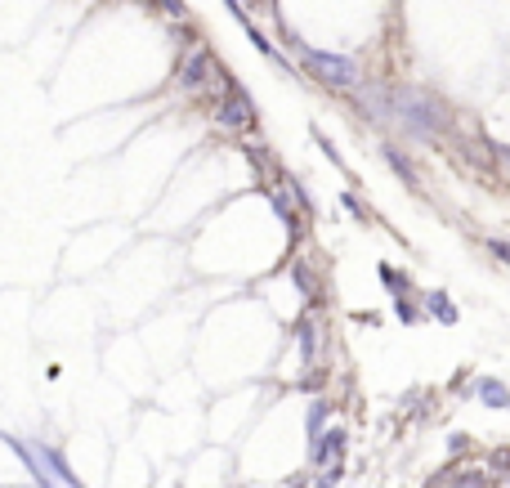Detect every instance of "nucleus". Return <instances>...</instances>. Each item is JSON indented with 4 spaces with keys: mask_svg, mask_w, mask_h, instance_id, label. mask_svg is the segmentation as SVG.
Masks as SVG:
<instances>
[{
    "mask_svg": "<svg viewBox=\"0 0 510 488\" xmlns=\"http://www.w3.org/2000/svg\"><path fill=\"white\" fill-rule=\"evenodd\" d=\"M421 309H425V318H434V323H439V327H457V323H461V309L453 305V296H448L444 287H434V292H425Z\"/></svg>",
    "mask_w": 510,
    "mask_h": 488,
    "instance_id": "9",
    "label": "nucleus"
},
{
    "mask_svg": "<svg viewBox=\"0 0 510 488\" xmlns=\"http://www.w3.org/2000/svg\"><path fill=\"white\" fill-rule=\"evenodd\" d=\"M340 206L354 220H368V202H358V193H340Z\"/></svg>",
    "mask_w": 510,
    "mask_h": 488,
    "instance_id": "18",
    "label": "nucleus"
},
{
    "mask_svg": "<svg viewBox=\"0 0 510 488\" xmlns=\"http://www.w3.org/2000/svg\"><path fill=\"white\" fill-rule=\"evenodd\" d=\"M242 32H247V36H251V45H255V50H260V54H264V58H269V63H273V67H278V72H291V63H286V58H282V50H278V45H273V41H269V36H264V32H260V27H255V23H251V19H247V23H242Z\"/></svg>",
    "mask_w": 510,
    "mask_h": 488,
    "instance_id": "12",
    "label": "nucleus"
},
{
    "mask_svg": "<svg viewBox=\"0 0 510 488\" xmlns=\"http://www.w3.org/2000/svg\"><path fill=\"white\" fill-rule=\"evenodd\" d=\"M296 350H301V359H305V368H314L318 363V355H323V323H318V314H305V318H296Z\"/></svg>",
    "mask_w": 510,
    "mask_h": 488,
    "instance_id": "7",
    "label": "nucleus"
},
{
    "mask_svg": "<svg viewBox=\"0 0 510 488\" xmlns=\"http://www.w3.org/2000/svg\"><path fill=\"white\" fill-rule=\"evenodd\" d=\"M349 453V431L345 426H327L318 439H309V466L323 470V466H340Z\"/></svg>",
    "mask_w": 510,
    "mask_h": 488,
    "instance_id": "6",
    "label": "nucleus"
},
{
    "mask_svg": "<svg viewBox=\"0 0 510 488\" xmlns=\"http://www.w3.org/2000/svg\"><path fill=\"white\" fill-rule=\"evenodd\" d=\"M10 444V453L23 461V470L41 484V488H81V479L72 475L67 457L58 444H45V439H27V435H0Z\"/></svg>",
    "mask_w": 510,
    "mask_h": 488,
    "instance_id": "2",
    "label": "nucleus"
},
{
    "mask_svg": "<svg viewBox=\"0 0 510 488\" xmlns=\"http://www.w3.org/2000/svg\"><path fill=\"white\" fill-rule=\"evenodd\" d=\"M215 72H220V63H215L210 45L188 41V45L179 50V58H175L171 86H175L179 95H202V90H215Z\"/></svg>",
    "mask_w": 510,
    "mask_h": 488,
    "instance_id": "4",
    "label": "nucleus"
},
{
    "mask_svg": "<svg viewBox=\"0 0 510 488\" xmlns=\"http://www.w3.org/2000/svg\"><path fill=\"white\" fill-rule=\"evenodd\" d=\"M358 108H368L372 121H394L403 134L425 139V144H434V139H444L453 130V108L425 86H385L381 99H368Z\"/></svg>",
    "mask_w": 510,
    "mask_h": 488,
    "instance_id": "1",
    "label": "nucleus"
},
{
    "mask_svg": "<svg viewBox=\"0 0 510 488\" xmlns=\"http://www.w3.org/2000/svg\"><path fill=\"white\" fill-rule=\"evenodd\" d=\"M301 67L323 86V90H336V95H358L362 90V63L354 54H336V50H305L301 54Z\"/></svg>",
    "mask_w": 510,
    "mask_h": 488,
    "instance_id": "3",
    "label": "nucleus"
},
{
    "mask_svg": "<svg viewBox=\"0 0 510 488\" xmlns=\"http://www.w3.org/2000/svg\"><path fill=\"white\" fill-rule=\"evenodd\" d=\"M448 444H453V453H457V457H461V453H466V448H470V435H453V439H448Z\"/></svg>",
    "mask_w": 510,
    "mask_h": 488,
    "instance_id": "22",
    "label": "nucleus"
},
{
    "mask_svg": "<svg viewBox=\"0 0 510 488\" xmlns=\"http://www.w3.org/2000/svg\"><path fill=\"white\" fill-rule=\"evenodd\" d=\"M269 202H273V211H278V220H282V225H291V233H296V229H301V216H296V206H291V202H286V197H282L278 188L269 193Z\"/></svg>",
    "mask_w": 510,
    "mask_h": 488,
    "instance_id": "14",
    "label": "nucleus"
},
{
    "mask_svg": "<svg viewBox=\"0 0 510 488\" xmlns=\"http://www.w3.org/2000/svg\"><path fill=\"white\" fill-rule=\"evenodd\" d=\"M314 139H318V149H323V153H327V157H331V166H345V157H340V153H336V144H331V139H327V134H323V130H314Z\"/></svg>",
    "mask_w": 510,
    "mask_h": 488,
    "instance_id": "21",
    "label": "nucleus"
},
{
    "mask_svg": "<svg viewBox=\"0 0 510 488\" xmlns=\"http://www.w3.org/2000/svg\"><path fill=\"white\" fill-rule=\"evenodd\" d=\"M282 45H286L291 54H296V58L309 50V45H305V36H301V32H291V27H282Z\"/></svg>",
    "mask_w": 510,
    "mask_h": 488,
    "instance_id": "20",
    "label": "nucleus"
},
{
    "mask_svg": "<svg viewBox=\"0 0 510 488\" xmlns=\"http://www.w3.org/2000/svg\"><path fill=\"white\" fill-rule=\"evenodd\" d=\"M483 251H488L497 264H506V269H510V238H483Z\"/></svg>",
    "mask_w": 510,
    "mask_h": 488,
    "instance_id": "17",
    "label": "nucleus"
},
{
    "mask_svg": "<svg viewBox=\"0 0 510 488\" xmlns=\"http://www.w3.org/2000/svg\"><path fill=\"white\" fill-rule=\"evenodd\" d=\"M291 488H309V484H305V479H296V484H291Z\"/></svg>",
    "mask_w": 510,
    "mask_h": 488,
    "instance_id": "23",
    "label": "nucleus"
},
{
    "mask_svg": "<svg viewBox=\"0 0 510 488\" xmlns=\"http://www.w3.org/2000/svg\"><path fill=\"white\" fill-rule=\"evenodd\" d=\"M340 479H345V461H340V466H323V470H314L309 488H340Z\"/></svg>",
    "mask_w": 510,
    "mask_h": 488,
    "instance_id": "15",
    "label": "nucleus"
},
{
    "mask_svg": "<svg viewBox=\"0 0 510 488\" xmlns=\"http://www.w3.org/2000/svg\"><path fill=\"white\" fill-rule=\"evenodd\" d=\"M377 283H381L394 301H412V278H407L403 269H394V264H377Z\"/></svg>",
    "mask_w": 510,
    "mask_h": 488,
    "instance_id": "11",
    "label": "nucleus"
},
{
    "mask_svg": "<svg viewBox=\"0 0 510 488\" xmlns=\"http://www.w3.org/2000/svg\"><path fill=\"white\" fill-rule=\"evenodd\" d=\"M381 157H385V166H390V171L403 179V188H407V193H421V175H416V162H412V157H407L399 144H385V149H381Z\"/></svg>",
    "mask_w": 510,
    "mask_h": 488,
    "instance_id": "10",
    "label": "nucleus"
},
{
    "mask_svg": "<svg viewBox=\"0 0 510 488\" xmlns=\"http://www.w3.org/2000/svg\"><path fill=\"white\" fill-rule=\"evenodd\" d=\"M157 5L166 10L171 23H188V5H184V0H157Z\"/></svg>",
    "mask_w": 510,
    "mask_h": 488,
    "instance_id": "19",
    "label": "nucleus"
},
{
    "mask_svg": "<svg viewBox=\"0 0 510 488\" xmlns=\"http://www.w3.org/2000/svg\"><path fill=\"white\" fill-rule=\"evenodd\" d=\"M475 399L488 408V412H510V385L501 377H475Z\"/></svg>",
    "mask_w": 510,
    "mask_h": 488,
    "instance_id": "8",
    "label": "nucleus"
},
{
    "mask_svg": "<svg viewBox=\"0 0 510 488\" xmlns=\"http://www.w3.org/2000/svg\"><path fill=\"white\" fill-rule=\"evenodd\" d=\"M210 121H215V130H225V134H251L255 121H260V112H255V99L242 86H233L229 95H220Z\"/></svg>",
    "mask_w": 510,
    "mask_h": 488,
    "instance_id": "5",
    "label": "nucleus"
},
{
    "mask_svg": "<svg viewBox=\"0 0 510 488\" xmlns=\"http://www.w3.org/2000/svg\"><path fill=\"white\" fill-rule=\"evenodd\" d=\"M394 318H399V323H407V327H416V323L425 318V309H421L416 301H394Z\"/></svg>",
    "mask_w": 510,
    "mask_h": 488,
    "instance_id": "16",
    "label": "nucleus"
},
{
    "mask_svg": "<svg viewBox=\"0 0 510 488\" xmlns=\"http://www.w3.org/2000/svg\"><path fill=\"white\" fill-rule=\"evenodd\" d=\"M327 422H331V403H327V399H314L309 412H305V435L318 439V435L327 431Z\"/></svg>",
    "mask_w": 510,
    "mask_h": 488,
    "instance_id": "13",
    "label": "nucleus"
}]
</instances>
